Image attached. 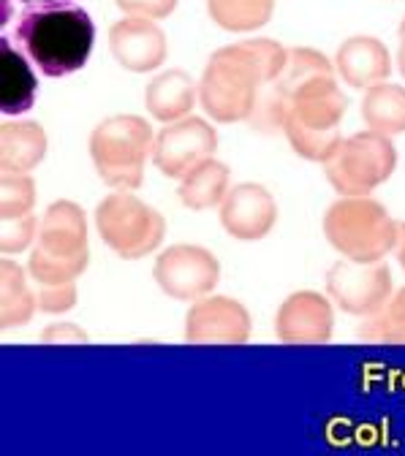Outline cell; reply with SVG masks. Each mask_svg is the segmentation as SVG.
<instances>
[{
	"mask_svg": "<svg viewBox=\"0 0 405 456\" xmlns=\"http://www.w3.org/2000/svg\"><path fill=\"white\" fill-rule=\"evenodd\" d=\"M285 52L288 49L269 38L215 52L202 79V103L210 118L220 123L251 118L256 106V85H269L280 74Z\"/></svg>",
	"mask_w": 405,
	"mask_h": 456,
	"instance_id": "obj_1",
	"label": "cell"
},
{
	"mask_svg": "<svg viewBox=\"0 0 405 456\" xmlns=\"http://www.w3.org/2000/svg\"><path fill=\"white\" fill-rule=\"evenodd\" d=\"M14 36L44 77L61 79L87 63L95 41V25L82 6L52 4L22 12Z\"/></svg>",
	"mask_w": 405,
	"mask_h": 456,
	"instance_id": "obj_2",
	"label": "cell"
},
{
	"mask_svg": "<svg viewBox=\"0 0 405 456\" xmlns=\"http://www.w3.org/2000/svg\"><path fill=\"white\" fill-rule=\"evenodd\" d=\"M90 261L85 212L71 201H57L46 209L38 245L30 256V274L38 285L74 282Z\"/></svg>",
	"mask_w": 405,
	"mask_h": 456,
	"instance_id": "obj_3",
	"label": "cell"
},
{
	"mask_svg": "<svg viewBox=\"0 0 405 456\" xmlns=\"http://www.w3.org/2000/svg\"><path fill=\"white\" fill-rule=\"evenodd\" d=\"M329 245L351 261H381L397 245V223L368 196H345L324 215Z\"/></svg>",
	"mask_w": 405,
	"mask_h": 456,
	"instance_id": "obj_4",
	"label": "cell"
},
{
	"mask_svg": "<svg viewBox=\"0 0 405 456\" xmlns=\"http://www.w3.org/2000/svg\"><path fill=\"white\" fill-rule=\"evenodd\" d=\"M90 152L106 185L136 191L145 180V160L153 152V131L142 118L120 114L95 128Z\"/></svg>",
	"mask_w": 405,
	"mask_h": 456,
	"instance_id": "obj_5",
	"label": "cell"
},
{
	"mask_svg": "<svg viewBox=\"0 0 405 456\" xmlns=\"http://www.w3.org/2000/svg\"><path fill=\"white\" fill-rule=\"evenodd\" d=\"M345 106L349 101L337 90L335 79H321L294 98L285 123V136L297 155L321 163L329 160V155L343 142L337 123L343 120Z\"/></svg>",
	"mask_w": 405,
	"mask_h": 456,
	"instance_id": "obj_6",
	"label": "cell"
},
{
	"mask_svg": "<svg viewBox=\"0 0 405 456\" xmlns=\"http://www.w3.org/2000/svg\"><path fill=\"white\" fill-rule=\"evenodd\" d=\"M397 166V150L389 136L365 131L343 139L340 147L324 160L329 185L343 196H368L373 188L386 183Z\"/></svg>",
	"mask_w": 405,
	"mask_h": 456,
	"instance_id": "obj_7",
	"label": "cell"
},
{
	"mask_svg": "<svg viewBox=\"0 0 405 456\" xmlns=\"http://www.w3.org/2000/svg\"><path fill=\"white\" fill-rule=\"evenodd\" d=\"M321 79H335L329 61L316 49H288L280 74L269 82V90L256 98L251 111V126L259 134L285 131L294 98Z\"/></svg>",
	"mask_w": 405,
	"mask_h": 456,
	"instance_id": "obj_8",
	"label": "cell"
},
{
	"mask_svg": "<svg viewBox=\"0 0 405 456\" xmlns=\"http://www.w3.org/2000/svg\"><path fill=\"white\" fill-rule=\"evenodd\" d=\"M95 225L101 240L128 261L150 256L163 242L166 232L163 217L128 191L114 193L98 204Z\"/></svg>",
	"mask_w": 405,
	"mask_h": 456,
	"instance_id": "obj_9",
	"label": "cell"
},
{
	"mask_svg": "<svg viewBox=\"0 0 405 456\" xmlns=\"http://www.w3.org/2000/svg\"><path fill=\"white\" fill-rule=\"evenodd\" d=\"M332 302L349 315L368 318L392 299V272L384 261H337L326 272Z\"/></svg>",
	"mask_w": 405,
	"mask_h": 456,
	"instance_id": "obj_10",
	"label": "cell"
},
{
	"mask_svg": "<svg viewBox=\"0 0 405 456\" xmlns=\"http://www.w3.org/2000/svg\"><path fill=\"white\" fill-rule=\"evenodd\" d=\"M220 266L215 256L196 245L169 248L155 264V280L175 299H199L215 289Z\"/></svg>",
	"mask_w": 405,
	"mask_h": 456,
	"instance_id": "obj_11",
	"label": "cell"
},
{
	"mask_svg": "<svg viewBox=\"0 0 405 456\" xmlns=\"http://www.w3.org/2000/svg\"><path fill=\"white\" fill-rule=\"evenodd\" d=\"M215 147H218L215 131L204 120L188 118L175 126H166L158 134L153 144V160L166 177L183 180L188 171H194L199 163L212 158Z\"/></svg>",
	"mask_w": 405,
	"mask_h": 456,
	"instance_id": "obj_12",
	"label": "cell"
},
{
	"mask_svg": "<svg viewBox=\"0 0 405 456\" xmlns=\"http://www.w3.org/2000/svg\"><path fill=\"white\" fill-rule=\"evenodd\" d=\"M251 337V315L235 299H204L191 307L186 321V339L199 346H237Z\"/></svg>",
	"mask_w": 405,
	"mask_h": 456,
	"instance_id": "obj_13",
	"label": "cell"
},
{
	"mask_svg": "<svg viewBox=\"0 0 405 456\" xmlns=\"http://www.w3.org/2000/svg\"><path fill=\"white\" fill-rule=\"evenodd\" d=\"M277 220V207L275 199L269 196L267 188L245 183L228 191L223 204H220V223L226 232L243 240V242H256L272 232Z\"/></svg>",
	"mask_w": 405,
	"mask_h": 456,
	"instance_id": "obj_14",
	"label": "cell"
},
{
	"mask_svg": "<svg viewBox=\"0 0 405 456\" xmlns=\"http://www.w3.org/2000/svg\"><path fill=\"white\" fill-rule=\"evenodd\" d=\"M109 46L112 54L118 57V63L136 74L158 69L166 57V38L161 28L142 17H131L114 25L109 33Z\"/></svg>",
	"mask_w": 405,
	"mask_h": 456,
	"instance_id": "obj_15",
	"label": "cell"
},
{
	"mask_svg": "<svg viewBox=\"0 0 405 456\" xmlns=\"http://www.w3.org/2000/svg\"><path fill=\"white\" fill-rule=\"evenodd\" d=\"M277 337L292 346H316L332 337V307L324 297L305 291L294 294L277 310Z\"/></svg>",
	"mask_w": 405,
	"mask_h": 456,
	"instance_id": "obj_16",
	"label": "cell"
},
{
	"mask_svg": "<svg viewBox=\"0 0 405 456\" xmlns=\"http://www.w3.org/2000/svg\"><path fill=\"white\" fill-rule=\"evenodd\" d=\"M335 66L351 87L368 90L373 85H381L392 74V57L378 38L354 36L340 46Z\"/></svg>",
	"mask_w": 405,
	"mask_h": 456,
	"instance_id": "obj_17",
	"label": "cell"
},
{
	"mask_svg": "<svg viewBox=\"0 0 405 456\" xmlns=\"http://www.w3.org/2000/svg\"><path fill=\"white\" fill-rule=\"evenodd\" d=\"M36 101V77L25 54L9 41L0 38V111L22 114Z\"/></svg>",
	"mask_w": 405,
	"mask_h": 456,
	"instance_id": "obj_18",
	"label": "cell"
},
{
	"mask_svg": "<svg viewBox=\"0 0 405 456\" xmlns=\"http://www.w3.org/2000/svg\"><path fill=\"white\" fill-rule=\"evenodd\" d=\"M196 87L186 71H166L147 85V109L155 120H180L194 109Z\"/></svg>",
	"mask_w": 405,
	"mask_h": 456,
	"instance_id": "obj_19",
	"label": "cell"
},
{
	"mask_svg": "<svg viewBox=\"0 0 405 456\" xmlns=\"http://www.w3.org/2000/svg\"><path fill=\"white\" fill-rule=\"evenodd\" d=\"M46 152V136L36 123L0 128V168L25 175Z\"/></svg>",
	"mask_w": 405,
	"mask_h": 456,
	"instance_id": "obj_20",
	"label": "cell"
},
{
	"mask_svg": "<svg viewBox=\"0 0 405 456\" xmlns=\"http://www.w3.org/2000/svg\"><path fill=\"white\" fill-rule=\"evenodd\" d=\"M362 118L376 134H405V87L373 85L362 101Z\"/></svg>",
	"mask_w": 405,
	"mask_h": 456,
	"instance_id": "obj_21",
	"label": "cell"
},
{
	"mask_svg": "<svg viewBox=\"0 0 405 456\" xmlns=\"http://www.w3.org/2000/svg\"><path fill=\"white\" fill-rule=\"evenodd\" d=\"M36 307L38 302L28 289L25 272L12 261H0V329L28 323Z\"/></svg>",
	"mask_w": 405,
	"mask_h": 456,
	"instance_id": "obj_22",
	"label": "cell"
},
{
	"mask_svg": "<svg viewBox=\"0 0 405 456\" xmlns=\"http://www.w3.org/2000/svg\"><path fill=\"white\" fill-rule=\"evenodd\" d=\"M226 188H228V168L223 163L207 158L204 163H199L194 171H188L183 177L180 199L191 209H210L226 199Z\"/></svg>",
	"mask_w": 405,
	"mask_h": 456,
	"instance_id": "obj_23",
	"label": "cell"
},
{
	"mask_svg": "<svg viewBox=\"0 0 405 456\" xmlns=\"http://www.w3.org/2000/svg\"><path fill=\"white\" fill-rule=\"evenodd\" d=\"M365 342H386V346H405V289L397 291L378 313L368 315L360 326Z\"/></svg>",
	"mask_w": 405,
	"mask_h": 456,
	"instance_id": "obj_24",
	"label": "cell"
},
{
	"mask_svg": "<svg viewBox=\"0 0 405 456\" xmlns=\"http://www.w3.org/2000/svg\"><path fill=\"white\" fill-rule=\"evenodd\" d=\"M275 0H210L212 20L226 30H253L272 14Z\"/></svg>",
	"mask_w": 405,
	"mask_h": 456,
	"instance_id": "obj_25",
	"label": "cell"
},
{
	"mask_svg": "<svg viewBox=\"0 0 405 456\" xmlns=\"http://www.w3.org/2000/svg\"><path fill=\"white\" fill-rule=\"evenodd\" d=\"M36 204V188L33 180L25 175L6 171L0 180V217L9 215H28Z\"/></svg>",
	"mask_w": 405,
	"mask_h": 456,
	"instance_id": "obj_26",
	"label": "cell"
},
{
	"mask_svg": "<svg viewBox=\"0 0 405 456\" xmlns=\"http://www.w3.org/2000/svg\"><path fill=\"white\" fill-rule=\"evenodd\" d=\"M36 237V217L28 215H9L0 217V250L4 253H20L25 250Z\"/></svg>",
	"mask_w": 405,
	"mask_h": 456,
	"instance_id": "obj_27",
	"label": "cell"
},
{
	"mask_svg": "<svg viewBox=\"0 0 405 456\" xmlns=\"http://www.w3.org/2000/svg\"><path fill=\"white\" fill-rule=\"evenodd\" d=\"M38 307L44 313H66L77 305V285L74 282H49V285H38V297H36Z\"/></svg>",
	"mask_w": 405,
	"mask_h": 456,
	"instance_id": "obj_28",
	"label": "cell"
},
{
	"mask_svg": "<svg viewBox=\"0 0 405 456\" xmlns=\"http://www.w3.org/2000/svg\"><path fill=\"white\" fill-rule=\"evenodd\" d=\"M118 6L134 17H166L178 6V0H118Z\"/></svg>",
	"mask_w": 405,
	"mask_h": 456,
	"instance_id": "obj_29",
	"label": "cell"
},
{
	"mask_svg": "<svg viewBox=\"0 0 405 456\" xmlns=\"http://www.w3.org/2000/svg\"><path fill=\"white\" fill-rule=\"evenodd\" d=\"M44 342H87V334L79 331L74 323H54L41 334Z\"/></svg>",
	"mask_w": 405,
	"mask_h": 456,
	"instance_id": "obj_30",
	"label": "cell"
},
{
	"mask_svg": "<svg viewBox=\"0 0 405 456\" xmlns=\"http://www.w3.org/2000/svg\"><path fill=\"white\" fill-rule=\"evenodd\" d=\"M394 250H397L400 266L405 269V223H397V245H394Z\"/></svg>",
	"mask_w": 405,
	"mask_h": 456,
	"instance_id": "obj_31",
	"label": "cell"
},
{
	"mask_svg": "<svg viewBox=\"0 0 405 456\" xmlns=\"http://www.w3.org/2000/svg\"><path fill=\"white\" fill-rule=\"evenodd\" d=\"M28 6H52V4H69V0H22Z\"/></svg>",
	"mask_w": 405,
	"mask_h": 456,
	"instance_id": "obj_32",
	"label": "cell"
},
{
	"mask_svg": "<svg viewBox=\"0 0 405 456\" xmlns=\"http://www.w3.org/2000/svg\"><path fill=\"white\" fill-rule=\"evenodd\" d=\"M397 63H400V71L405 77V36H402V44H400V54H397Z\"/></svg>",
	"mask_w": 405,
	"mask_h": 456,
	"instance_id": "obj_33",
	"label": "cell"
},
{
	"mask_svg": "<svg viewBox=\"0 0 405 456\" xmlns=\"http://www.w3.org/2000/svg\"><path fill=\"white\" fill-rule=\"evenodd\" d=\"M400 36H405V20H402V25H400Z\"/></svg>",
	"mask_w": 405,
	"mask_h": 456,
	"instance_id": "obj_34",
	"label": "cell"
}]
</instances>
